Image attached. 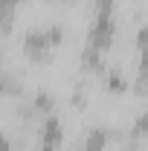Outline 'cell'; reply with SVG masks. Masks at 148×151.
Instances as JSON below:
<instances>
[{
    "instance_id": "1",
    "label": "cell",
    "mask_w": 148,
    "mask_h": 151,
    "mask_svg": "<svg viewBox=\"0 0 148 151\" xmlns=\"http://www.w3.org/2000/svg\"><path fill=\"white\" fill-rule=\"evenodd\" d=\"M61 26H50V29H32L29 35H26V41H23V50H26V55L29 58H50V52H52V47H58L61 44Z\"/></svg>"
},
{
    "instance_id": "2",
    "label": "cell",
    "mask_w": 148,
    "mask_h": 151,
    "mask_svg": "<svg viewBox=\"0 0 148 151\" xmlns=\"http://www.w3.org/2000/svg\"><path fill=\"white\" fill-rule=\"evenodd\" d=\"M111 41H113V12H96L93 26L87 32V47L105 52L111 47Z\"/></svg>"
},
{
    "instance_id": "3",
    "label": "cell",
    "mask_w": 148,
    "mask_h": 151,
    "mask_svg": "<svg viewBox=\"0 0 148 151\" xmlns=\"http://www.w3.org/2000/svg\"><path fill=\"white\" fill-rule=\"evenodd\" d=\"M108 137H111V131H105V128H93V131L84 137V142L78 145V151H102L105 145H108Z\"/></svg>"
},
{
    "instance_id": "4",
    "label": "cell",
    "mask_w": 148,
    "mask_h": 151,
    "mask_svg": "<svg viewBox=\"0 0 148 151\" xmlns=\"http://www.w3.org/2000/svg\"><path fill=\"white\" fill-rule=\"evenodd\" d=\"M134 134H137V137H148V113H142V116L134 122Z\"/></svg>"
},
{
    "instance_id": "5",
    "label": "cell",
    "mask_w": 148,
    "mask_h": 151,
    "mask_svg": "<svg viewBox=\"0 0 148 151\" xmlns=\"http://www.w3.org/2000/svg\"><path fill=\"white\" fill-rule=\"evenodd\" d=\"M137 47H139V50H148V26H142V29L137 32Z\"/></svg>"
},
{
    "instance_id": "6",
    "label": "cell",
    "mask_w": 148,
    "mask_h": 151,
    "mask_svg": "<svg viewBox=\"0 0 148 151\" xmlns=\"http://www.w3.org/2000/svg\"><path fill=\"white\" fill-rule=\"evenodd\" d=\"M0 151H15V145H12V139L6 137V134L0 131Z\"/></svg>"
}]
</instances>
